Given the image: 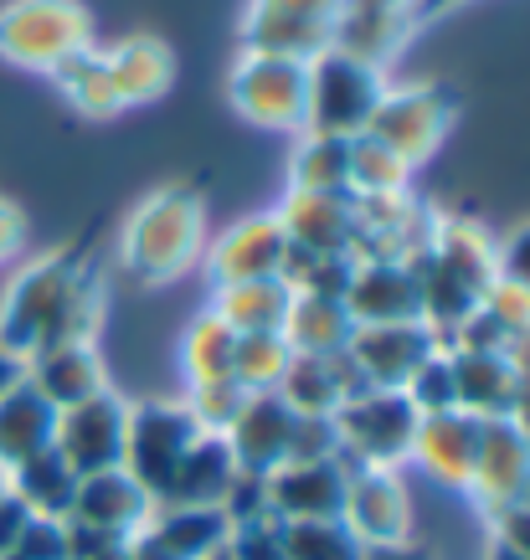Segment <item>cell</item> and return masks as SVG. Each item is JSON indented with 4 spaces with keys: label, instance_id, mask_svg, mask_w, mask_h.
Listing matches in <instances>:
<instances>
[{
    "label": "cell",
    "instance_id": "18",
    "mask_svg": "<svg viewBox=\"0 0 530 560\" xmlns=\"http://www.w3.org/2000/svg\"><path fill=\"white\" fill-rule=\"evenodd\" d=\"M154 499L139 489L124 468H108V474H88L78 478V493H72V525L99 529V535H119V540H135L139 529L150 525Z\"/></svg>",
    "mask_w": 530,
    "mask_h": 560
},
{
    "label": "cell",
    "instance_id": "16",
    "mask_svg": "<svg viewBox=\"0 0 530 560\" xmlns=\"http://www.w3.org/2000/svg\"><path fill=\"white\" fill-rule=\"evenodd\" d=\"M345 308L356 324H407L423 319V299H417V278H412L407 257H356Z\"/></svg>",
    "mask_w": 530,
    "mask_h": 560
},
{
    "label": "cell",
    "instance_id": "31",
    "mask_svg": "<svg viewBox=\"0 0 530 560\" xmlns=\"http://www.w3.org/2000/svg\"><path fill=\"white\" fill-rule=\"evenodd\" d=\"M433 253L443 257L448 268L459 272L469 289L489 293V283L499 278V242L484 232L480 221H469V217H448L438 221V232H433Z\"/></svg>",
    "mask_w": 530,
    "mask_h": 560
},
{
    "label": "cell",
    "instance_id": "2",
    "mask_svg": "<svg viewBox=\"0 0 530 560\" xmlns=\"http://www.w3.org/2000/svg\"><path fill=\"white\" fill-rule=\"evenodd\" d=\"M206 247V190L201 180H175L135 206L124 221V272L145 289H165L201 257Z\"/></svg>",
    "mask_w": 530,
    "mask_h": 560
},
{
    "label": "cell",
    "instance_id": "23",
    "mask_svg": "<svg viewBox=\"0 0 530 560\" xmlns=\"http://www.w3.org/2000/svg\"><path fill=\"white\" fill-rule=\"evenodd\" d=\"M371 390L360 381V371L350 365V355H335V360H320V355H293L284 381H278V396L289 401L299 417H335V411Z\"/></svg>",
    "mask_w": 530,
    "mask_h": 560
},
{
    "label": "cell",
    "instance_id": "10",
    "mask_svg": "<svg viewBox=\"0 0 530 560\" xmlns=\"http://www.w3.org/2000/svg\"><path fill=\"white\" fill-rule=\"evenodd\" d=\"M438 350H443V340L433 335L428 324L407 319V324H356L345 355H350V365L371 390H402Z\"/></svg>",
    "mask_w": 530,
    "mask_h": 560
},
{
    "label": "cell",
    "instance_id": "4",
    "mask_svg": "<svg viewBox=\"0 0 530 560\" xmlns=\"http://www.w3.org/2000/svg\"><path fill=\"white\" fill-rule=\"evenodd\" d=\"M381 98H387V83H381L377 62H366L356 51L325 47L320 57H309L304 135H335V139L366 135V124H371Z\"/></svg>",
    "mask_w": 530,
    "mask_h": 560
},
{
    "label": "cell",
    "instance_id": "35",
    "mask_svg": "<svg viewBox=\"0 0 530 560\" xmlns=\"http://www.w3.org/2000/svg\"><path fill=\"white\" fill-rule=\"evenodd\" d=\"M278 550L284 560H366L345 520H278Z\"/></svg>",
    "mask_w": 530,
    "mask_h": 560
},
{
    "label": "cell",
    "instance_id": "36",
    "mask_svg": "<svg viewBox=\"0 0 530 560\" xmlns=\"http://www.w3.org/2000/svg\"><path fill=\"white\" fill-rule=\"evenodd\" d=\"M412 171L417 165H407L381 139H371V135L350 139V196H407Z\"/></svg>",
    "mask_w": 530,
    "mask_h": 560
},
{
    "label": "cell",
    "instance_id": "14",
    "mask_svg": "<svg viewBox=\"0 0 530 560\" xmlns=\"http://www.w3.org/2000/svg\"><path fill=\"white\" fill-rule=\"evenodd\" d=\"M350 468V483H345V529L356 535L366 550H377V545H402L407 540V489H402V478L396 468H356V463H345Z\"/></svg>",
    "mask_w": 530,
    "mask_h": 560
},
{
    "label": "cell",
    "instance_id": "7",
    "mask_svg": "<svg viewBox=\"0 0 530 560\" xmlns=\"http://www.w3.org/2000/svg\"><path fill=\"white\" fill-rule=\"evenodd\" d=\"M463 98L448 83H417V88H387V98L377 103V114L366 124V135L381 139L387 150H396L407 165H423L448 129L459 124Z\"/></svg>",
    "mask_w": 530,
    "mask_h": 560
},
{
    "label": "cell",
    "instance_id": "38",
    "mask_svg": "<svg viewBox=\"0 0 530 560\" xmlns=\"http://www.w3.org/2000/svg\"><path fill=\"white\" fill-rule=\"evenodd\" d=\"M289 340L284 335H238V350H232V381H238L247 396L257 390H278L284 371H289Z\"/></svg>",
    "mask_w": 530,
    "mask_h": 560
},
{
    "label": "cell",
    "instance_id": "5",
    "mask_svg": "<svg viewBox=\"0 0 530 560\" xmlns=\"http://www.w3.org/2000/svg\"><path fill=\"white\" fill-rule=\"evenodd\" d=\"M417 422H423V411L402 390H360L335 411L341 458L356 468H396L402 458H412Z\"/></svg>",
    "mask_w": 530,
    "mask_h": 560
},
{
    "label": "cell",
    "instance_id": "25",
    "mask_svg": "<svg viewBox=\"0 0 530 560\" xmlns=\"http://www.w3.org/2000/svg\"><path fill=\"white\" fill-rule=\"evenodd\" d=\"M238 483V458L227 447L222 432H201L191 442V453L175 468L171 489L160 504H186V510H222V499Z\"/></svg>",
    "mask_w": 530,
    "mask_h": 560
},
{
    "label": "cell",
    "instance_id": "26",
    "mask_svg": "<svg viewBox=\"0 0 530 560\" xmlns=\"http://www.w3.org/2000/svg\"><path fill=\"white\" fill-rule=\"evenodd\" d=\"M103 62H108V83H114L124 108L165 98L175 83V51L160 36H129L114 51H103Z\"/></svg>",
    "mask_w": 530,
    "mask_h": 560
},
{
    "label": "cell",
    "instance_id": "3",
    "mask_svg": "<svg viewBox=\"0 0 530 560\" xmlns=\"http://www.w3.org/2000/svg\"><path fill=\"white\" fill-rule=\"evenodd\" d=\"M93 51V16L83 0H5L0 5V57L11 68L57 72Z\"/></svg>",
    "mask_w": 530,
    "mask_h": 560
},
{
    "label": "cell",
    "instance_id": "1",
    "mask_svg": "<svg viewBox=\"0 0 530 560\" xmlns=\"http://www.w3.org/2000/svg\"><path fill=\"white\" fill-rule=\"evenodd\" d=\"M99 319L103 283L93 268V247L83 237L16 272V283L5 289V304H0V350L32 360L47 345L93 340Z\"/></svg>",
    "mask_w": 530,
    "mask_h": 560
},
{
    "label": "cell",
    "instance_id": "11",
    "mask_svg": "<svg viewBox=\"0 0 530 560\" xmlns=\"http://www.w3.org/2000/svg\"><path fill=\"white\" fill-rule=\"evenodd\" d=\"M341 0H253L242 42L247 51H284V57H320L335 42Z\"/></svg>",
    "mask_w": 530,
    "mask_h": 560
},
{
    "label": "cell",
    "instance_id": "48",
    "mask_svg": "<svg viewBox=\"0 0 530 560\" xmlns=\"http://www.w3.org/2000/svg\"><path fill=\"white\" fill-rule=\"evenodd\" d=\"M448 5H459V0H417V5H412V26H423V21H433L438 11H448Z\"/></svg>",
    "mask_w": 530,
    "mask_h": 560
},
{
    "label": "cell",
    "instance_id": "41",
    "mask_svg": "<svg viewBox=\"0 0 530 560\" xmlns=\"http://www.w3.org/2000/svg\"><path fill=\"white\" fill-rule=\"evenodd\" d=\"M5 560H68V520H26Z\"/></svg>",
    "mask_w": 530,
    "mask_h": 560
},
{
    "label": "cell",
    "instance_id": "24",
    "mask_svg": "<svg viewBox=\"0 0 530 560\" xmlns=\"http://www.w3.org/2000/svg\"><path fill=\"white\" fill-rule=\"evenodd\" d=\"M51 442H57V407L21 375L16 386L0 396V474L32 463Z\"/></svg>",
    "mask_w": 530,
    "mask_h": 560
},
{
    "label": "cell",
    "instance_id": "45",
    "mask_svg": "<svg viewBox=\"0 0 530 560\" xmlns=\"http://www.w3.org/2000/svg\"><path fill=\"white\" fill-rule=\"evenodd\" d=\"M21 247H26V217H21L16 201L0 196V262H11Z\"/></svg>",
    "mask_w": 530,
    "mask_h": 560
},
{
    "label": "cell",
    "instance_id": "44",
    "mask_svg": "<svg viewBox=\"0 0 530 560\" xmlns=\"http://www.w3.org/2000/svg\"><path fill=\"white\" fill-rule=\"evenodd\" d=\"M26 520H32V510L21 504L16 493H11V478L0 474V560L11 556V545L21 540V529H26Z\"/></svg>",
    "mask_w": 530,
    "mask_h": 560
},
{
    "label": "cell",
    "instance_id": "42",
    "mask_svg": "<svg viewBox=\"0 0 530 560\" xmlns=\"http://www.w3.org/2000/svg\"><path fill=\"white\" fill-rule=\"evenodd\" d=\"M495 535H499V556H520L530 560V504H510L495 514Z\"/></svg>",
    "mask_w": 530,
    "mask_h": 560
},
{
    "label": "cell",
    "instance_id": "12",
    "mask_svg": "<svg viewBox=\"0 0 530 560\" xmlns=\"http://www.w3.org/2000/svg\"><path fill=\"white\" fill-rule=\"evenodd\" d=\"M530 489V432L515 417H480V458L469 493L489 514L520 504Z\"/></svg>",
    "mask_w": 530,
    "mask_h": 560
},
{
    "label": "cell",
    "instance_id": "49",
    "mask_svg": "<svg viewBox=\"0 0 530 560\" xmlns=\"http://www.w3.org/2000/svg\"><path fill=\"white\" fill-rule=\"evenodd\" d=\"M495 560H520V556H495Z\"/></svg>",
    "mask_w": 530,
    "mask_h": 560
},
{
    "label": "cell",
    "instance_id": "30",
    "mask_svg": "<svg viewBox=\"0 0 530 560\" xmlns=\"http://www.w3.org/2000/svg\"><path fill=\"white\" fill-rule=\"evenodd\" d=\"M154 540L165 545L175 560H211L227 550L232 520L222 510H186V504H154L150 525Z\"/></svg>",
    "mask_w": 530,
    "mask_h": 560
},
{
    "label": "cell",
    "instance_id": "21",
    "mask_svg": "<svg viewBox=\"0 0 530 560\" xmlns=\"http://www.w3.org/2000/svg\"><path fill=\"white\" fill-rule=\"evenodd\" d=\"M26 381H32L57 411L78 407V401H93L99 390H108V375H103V360H99V350H93V340L36 350V355L26 360Z\"/></svg>",
    "mask_w": 530,
    "mask_h": 560
},
{
    "label": "cell",
    "instance_id": "17",
    "mask_svg": "<svg viewBox=\"0 0 530 560\" xmlns=\"http://www.w3.org/2000/svg\"><path fill=\"white\" fill-rule=\"evenodd\" d=\"M350 468L345 458L284 463L268 474V514L274 520H341Z\"/></svg>",
    "mask_w": 530,
    "mask_h": 560
},
{
    "label": "cell",
    "instance_id": "22",
    "mask_svg": "<svg viewBox=\"0 0 530 560\" xmlns=\"http://www.w3.org/2000/svg\"><path fill=\"white\" fill-rule=\"evenodd\" d=\"M412 5L417 0H341V11H335V42L330 47L356 51V57L381 68L402 47V36L412 32Z\"/></svg>",
    "mask_w": 530,
    "mask_h": 560
},
{
    "label": "cell",
    "instance_id": "27",
    "mask_svg": "<svg viewBox=\"0 0 530 560\" xmlns=\"http://www.w3.org/2000/svg\"><path fill=\"white\" fill-rule=\"evenodd\" d=\"M293 355H320V360H335L350 350V335H356V319L345 299H330V293H293L289 314H284V329Z\"/></svg>",
    "mask_w": 530,
    "mask_h": 560
},
{
    "label": "cell",
    "instance_id": "9",
    "mask_svg": "<svg viewBox=\"0 0 530 560\" xmlns=\"http://www.w3.org/2000/svg\"><path fill=\"white\" fill-rule=\"evenodd\" d=\"M124 432H129V407L114 390H99L93 401L57 411V442L51 447L78 478L108 474V468H124Z\"/></svg>",
    "mask_w": 530,
    "mask_h": 560
},
{
    "label": "cell",
    "instance_id": "32",
    "mask_svg": "<svg viewBox=\"0 0 530 560\" xmlns=\"http://www.w3.org/2000/svg\"><path fill=\"white\" fill-rule=\"evenodd\" d=\"M11 493H16L21 504L36 514V520H68L72 514V493H78V474H72L68 463L57 458V447L47 453H36L32 463H21L11 468Z\"/></svg>",
    "mask_w": 530,
    "mask_h": 560
},
{
    "label": "cell",
    "instance_id": "6",
    "mask_svg": "<svg viewBox=\"0 0 530 560\" xmlns=\"http://www.w3.org/2000/svg\"><path fill=\"white\" fill-rule=\"evenodd\" d=\"M227 93H232V108L257 129H304L309 62L284 51H242Z\"/></svg>",
    "mask_w": 530,
    "mask_h": 560
},
{
    "label": "cell",
    "instance_id": "39",
    "mask_svg": "<svg viewBox=\"0 0 530 560\" xmlns=\"http://www.w3.org/2000/svg\"><path fill=\"white\" fill-rule=\"evenodd\" d=\"M402 396H407L423 417H433V411H459V381H453V355H448V345L402 386Z\"/></svg>",
    "mask_w": 530,
    "mask_h": 560
},
{
    "label": "cell",
    "instance_id": "37",
    "mask_svg": "<svg viewBox=\"0 0 530 560\" xmlns=\"http://www.w3.org/2000/svg\"><path fill=\"white\" fill-rule=\"evenodd\" d=\"M51 78L62 83L68 103L78 108V114H88V119H108V114H119L124 108L119 93H114V83H108V62H103L99 47L83 51V57H72V62H62Z\"/></svg>",
    "mask_w": 530,
    "mask_h": 560
},
{
    "label": "cell",
    "instance_id": "15",
    "mask_svg": "<svg viewBox=\"0 0 530 560\" xmlns=\"http://www.w3.org/2000/svg\"><path fill=\"white\" fill-rule=\"evenodd\" d=\"M293 427H299V411H293L278 390L247 396V407L238 411V422L227 427V447H232V458H238V474L268 478L274 468H284L293 453Z\"/></svg>",
    "mask_w": 530,
    "mask_h": 560
},
{
    "label": "cell",
    "instance_id": "28",
    "mask_svg": "<svg viewBox=\"0 0 530 560\" xmlns=\"http://www.w3.org/2000/svg\"><path fill=\"white\" fill-rule=\"evenodd\" d=\"M289 304H293L289 278H247V283H227V289H217L211 314H217L232 335H278Z\"/></svg>",
    "mask_w": 530,
    "mask_h": 560
},
{
    "label": "cell",
    "instance_id": "40",
    "mask_svg": "<svg viewBox=\"0 0 530 560\" xmlns=\"http://www.w3.org/2000/svg\"><path fill=\"white\" fill-rule=\"evenodd\" d=\"M247 407V390L238 386V381H206V386H191L186 396V411L196 417V427L201 432H222L238 422V411Z\"/></svg>",
    "mask_w": 530,
    "mask_h": 560
},
{
    "label": "cell",
    "instance_id": "19",
    "mask_svg": "<svg viewBox=\"0 0 530 560\" xmlns=\"http://www.w3.org/2000/svg\"><path fill=\"white\" fill-rule=\"evenodd\" d=\"M278 221L299 253L356 257V196L289 190V201L278 206Z\"/></svg>",
    "mask_w": 530,
    "mask_h": 560
},
{
    "label": "cell",
    "instance_id": "33",
    "mask_svg": "<svg viewBox=\"0 0 530 560\" xmlns=\"http://www.w3.org/2000/svg\"><path fill=\"white\" fill-rule=\"evenodd\" d=\"M232 350H238V335L206 308L201 319L181 335V371H186V386L232 381Z\"/></svg>",
    "mask_w": 530,
    "mask_h": 560
},
{
    "label": "cell",
    "instance_id": "20",
    "mask_svg": "<svg viewBox=\"0 0 530 560\" xmlns=\"http://www.w3.org/2000/svg\"><path fill=\"white\" fill-rule=\"evenodd\" d=\"M412 458L423 463L438 483L448 489H469L474 478V458H480V417L474 411H433L417 422V442Z\"/></svg>",
    "mask_w": 530,
    "mask_h": 560
},
{
    "label": "cell",
    "instance_id": "8",
    "mask_svg": "<svg viewBox=\"0 0 530 560\" xmlns=\"http://www.w3.org/2000/svg\"><path fill=\"white\" fill-rule=\"evenodd\" d=\"M201 438V427L186 407L175 401H145L129 407V432H124V474L150 493L154 504L165 499L175 468L191 453V442Z\"/></svg>",
    "mask_w": 530,
    "mask_h": 560
},
{
    "label": "cell",
    "instance_id": "34",
    "mask_svg": "<svg viewBox=\"0 0 530 560\" xmlns=\"http://www.w3.org/2000/svg\"><path fill=\"white\" fill-rule=\"evenodd\" d=\"M293 190H325L350 196V139L304 135L293 150Z\"/></svg>",
    "mask_w": 530,
    "mask_h": 560
},
{
    "label": "cell",
    "instance_id": "29",
    "mask_svg": "<svg viewBox=\"0 0 530 560\" xmlns=\"http://www.w3.org/2000/svg\"><path fill=\"white\" fill-rule=\"evenodd\" d=\"M453 381H459V407L474 417H510L520 365L515 355H484V350H448Z\"/></svg>",
    "mask_w": 530,
    "mask_h": 560
},
{
    "label": "cell",
    "instance_id": "46",
    "mask_svg": "<svg viewBox=\"0 0 530 560\" xmlns=\"http://www.w3.org/2000/svg\"><path fill=\"white\" fill-rule=\"evenodd\" d=\"M366 560H433V556L417 550L412 540H402V545H377V550H366Z\"/></svg>",
    "mask_w": 530,
    "mask_h": 560
},
{
    "label": "cell",
    "instance_id": "13",
    "mask_svg": "<svg viewBox=\"0 0 530 560\" xmlns=\"http://www.w3.org/2000/svg\"><path fill=\"white\" fill-rule=\"evenodd\" d=\"M289 253H293V242H289V232H284L278 211H257V217L227 226L222 237L211 242L206 272H211L217 289H227V283H247V278H284Z\"/></svg>",
    "mask_w": 530,
    "mask_h": 560
},
{
    "label": "cell",
    "instance_id": "47",
    "mask_svg": "<svg viewBox=\"0 0 530 560\" xmlns=\"http://www.w3.org/2000/svg\"><path fill=\"white\" fill-rule=\"evenodd\" d=\"M21 375H26V360L11 355V350H0V396H5V390L16 386Z\"/></svg>",
    "mask_w": 530,
    "mask_h": 560
},
{
    "label": "cell",
    "instance_id": "43",
    "mask_svg": "<svg viewBox=\"0 0 530 560\" xmlns=\"http://www.w3.org/2000/svg\"><path fill=\"white\" fill-rule=\"evenodd\" d=\"M499 278H510L520 289H530V221L515 226L510 237L499 242Z\"/></svg>",
    "mask_w": 530,
    "mask_h": 560
}]
</instances>
